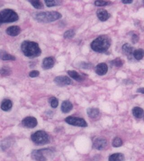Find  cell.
<instances>
[{
  "mask_svg": "<svg viewBox=\"0 0 144 161\" xmlns=\"http://www.w3.org/2000/svg\"><path fill=\"white\" fill-rule=\"evenodd\" d=\"M55 64V59L53 57H47L43 60L42 67L44 70L50 69L53 67Z\"/></svg>",
  "mask_w": 144,
  "mask_h": 161,
  "instance_id": "cell-11",
  "label": "cell"
},
{
  "mask_svg": "<svg viewBox=\"0 0 144 161\" xmlns=\"http://www.w3.org/2000/svg\"><path fill=\"white\" fill-rule=\"evenodd\" d=\"M110 64L113 66L117 67H120L123 66L124 62L120 58H117L114 59L111 61Z\"/></svg>",
  "mask_w": 144,
  "mask_h": 161,
  "instance_id": "cell-24",
  "label": "cell"
},
{
  "mask_svg": "<svg viewBox=\"0 0 144 161\" xmlns=\"http://www.w3.org/2000/svg\"><path fill=\"white\" fill-rule=\"evenodd\" d=\"M122 145H123V141L118 137H116L113 141L112 145L113 147H119Z\"/></svg>",
  "mask_w": 144,
  "mask_h": 161,
  "instance_id": "cell-29",
  "label": "cell"
},
{
  "mask_svg": "<svg viewBox=\"0 0 144 161\" xmlns=\"http://www.w3.org/2000/svg\"><path fill=\"white\" fill-rule=\"evenodd\" d=\"M109 2L104 1H96L95 2V5L97 6H103L109 5Z\"/></svg>",
  "mask_w": 144,
  "mask_h": 161,
  "instance_id": "cell-31",
  "label": "cell"
},
{
  "mask_svg": "<svg viewBox=\"0 0 144 161\" xmlns=\"http://www.w3.org/2000/svg\"><path fill=\"white\" fill-rule=\"evenodd\" d=\"M139 40V37L137 34H134L132 36V42L133 44H135Z\"/></svg>",
  "mask_w": 144,
  "mask_h": 161,
  "instance_id": "cell-34",
  "label": "cell"
},
{
  "mask_svg": "<svg viewBox=\"0 0 144 161\" xmlns=\"http://www.w3.org/2000/svg\"><path fill=\"white\" fill-rule=\"evenodd\" d=\"M75 32L73 29H69L65 32L64 34V38L66 39H71L74 37Z\"/></svg>",
  "mask_w": 144,
  "mask_h": 161,
  "instance_id": "cell-26",
  "label": "cell"
},
{
  "mask_svg": "<svg viewBox=\"0 0 144 161\" xmlns=\"http://www.w3.org/2000/svg\"><path fill=\"white\" fill-rule=\"evenodd\" d=\"M33 17L38 22L48 23L59 20L62 16L59 12L51 11L37 12L34 14Z\"/></svg>",
  "mask_w": 144,
  "mask_h": 161,
  "instance_id": "cell-3",
  "label": "cell"
},
{
  "mask_svg": "<svg viewBox=\"0 0 144 161\" xmlns=\"http://www.w3.org/2000/svg\"><path fill=\"white\" fill-rule=\"evenodd\" d=\"M21 49L23 54L30 59L39 57L42 54V50L38 43L33 41H23L21 45Z\"/></svg>",
  "mask_w": 144,
  "mask_h": 161,
  "instance_id": "cell-1",
  "label": "cell"
},
{
  "mask_svg": "<svg viewBox=\"0 0 144 161\" xmlns=\"http://www.w3.org/2000/svg\"><path fill=\"white\" fill-rule=\"evenodd\" d=\"M2 24L1 23V22H0V26H1V24Z\"/></svg>",
  "mask_w": 144,
  "mask_h": 161,
  "instance_id": "cell-37",
  "label": "cell"
},
{
  "mask_svg": "<svg viewBox=\"0 0 144 161\" xmlns=\"http://www.w3.org/2000/svg\"><path fill=\"white\" fill-rule=\"evenodd\" d=\"M68 74L71 78L76 80L78 82H82L84 80V77L82 76L79 73L75 70H69L68 71Z\"/></svg>",
  "mask_w": 144,
  "mask_h": 161,
  "instance_id": "cell-17",
  "label": "cell"
},
{
  "mask_svg": "<svg viewBox=\"0 0 144 161\" xmlns=\"http://www.w3.org/2000/svg\"><path fill=\"white\" fill-rule=\"evenodd\" d=\"M45 5L48 7H53L55 6H59L60 4V1L54 0H45Z\"/></svg>",
  "mask_w": 144,
  "mask_h": 161,
  "instance_id": "cell-27",
  "label": "cell"
},
{
  "mask_svg": "<svg viewBox=\"0 0 144 161\" xmlns=\"http://www.w3.org/2000/svg\"><path fill=\"white\" fill-rule=\"evenodd\" d=\"M12 107V102L9 99H4L1 105V109L3 111H8L11 109Z\"/></svg>",
  "mask_w": 144,
  "mask_h": 161,
  "instance_id": "cell-19",
  "label": "cell"
},
{
  "mask_svg": "<svg viewBox=\"0 0 144 161\" xmlns=\"http://www.w3.org/2000/svg\"><path fill=\"white\" fill-rule=\"evenodd\" d=\"M106 140L103 137H99L94 140L93 147L96 150H101L106 147Z\"/></svg>",
  "mask_w": 144,
  "mask_h": 161,
  "instance_id": "cell-10",
  "label": "cell"
},
{
  "mask_svg": "<svg viewBox=\"0 0 144 161\" xmlns=\"http://www.w3.org/2000/svg\"><path fill=\"white\" fill-rule=\"evenodd\" d=\"M65 121L68 124L78 127H86L87 126V124L86 121L83 119L79 117L69 116L67 117Z\"/></svg>",
  "mask_w": 144,
  "mask_h": 161,
  "instance_id": "cell-6",
  "label": "cell"
},
{
  "mask_svg": "<svg viewBox=\"0 0 144 161\" xmlns=\"http://www.w3.org/2000/svg\"><path fill=\"white\" fill-rule=\"evenodd\" d=\"M22 124L23 126L26 128L32 129L37 126L38 121L35 117L28 116L23 119Z\"/></svg>",
  "mask_w": 144,
  "mask_h": 161,
  "instance_id": "cell-9",
  "label": "cell"
},
{
  "mask_svg": "<svg viewBox=\"0 0 144 161\" xmlns=\"http://www.w3.org/2000/svg\"><path fill=\"white\" fill-rule=\"evenodd\" d=\"M49 102L50 103V106L53 108H56L59 104V101L55 97H51L49 100Z\"/></svg>",
  "mask_w": 144,
  "mask_h": 161,
  "instance_id": "cell-28",
  "label": "cell"
},
{
  "mask_svg": "<svg viewBox=\"0 0 144 161\" xmlns=\"http://www.w3.org/2000/svg\"><path fill=\"white\" fill-rule=\"evenodd\" d=\"M133 114L136 118H141L143 116L144 110L139 107H135L133 109Z\"/></svg>",
  "mask_w": 144,
  "mask_h": 161,
  "instance_id": "cell-22",
  "label": "cell"
},
{
  "mask_svg": "<svg viewBox=\"0 0 144 161\" xmlns=\"http://www.w3.org/2000/svg\"><path fill=\"white\" fill-rule=\"evenodd\" d=\"M87 113L91 118H95L97 117L100 113L99 109L95 108H90L87 109Z\"/></svg>",
  "mask_w": 144,
  "mask_h": 161,
  "instance_id": "cell-21",
  "label": "cell"
},
{
  "mask_svg": "<svg viewBox=\"0 0 144 161\" xmlns=\"http://www.w3.org/2000/svg\"><path fill=\"white\" fill-rule=\"evenodd\" d=\"M33 7L37 9H42L44 8L43 3L40 1L38 0H30L28 1Z\"/></svg>",
  "mask_w": 144,
  "mask_h": 161,
  "instance_id": "cell-25",
  "label": "cell"
},
{
  "mask_svg": "<svg viewBox=\"0 0 144 161\" xmlns=\"http://www.w3.org/2000/svg\"><path fill=\"white\" fill-rule=\"evenodd\" d=\"M18 18L16 12L11 9H4L0 11V22L2 24L14 22L17 21Z\"/></svg>",
  "mask_w": 144,
  "mask_h": 161,
  "instance_id": "cell-4",
  "label": "cell"
},
{
  "mask_svg": "<svg viewBox=\"0 0 144 161\" xmlns=\"http://www.w3.org/2000/svg\"><path fill=\"white\" fill-rule=\"evenodd\" d=\"M96 16L101 21H106L110 17V14L104 9H99L97 11Z\"/></svg>",
  "mask_w": 144,
  "mask_h": 161,
  "instance_id": "cell-13",
  "label": "cell"
},
{
  "mask_svg": "<svg viewBox=\"0 0 144 161\" xmlns=\"http://www.w3.org/2000/svg\"><path fill=\"white\" fill-rule=\"evenodd\" d=\"M109 161H125V157L121 153H114L109 156Z\"/></svg>",
  "mask_w": 144,
  "mask_h": 161,
  "instance_id": "cell-20",
  "label": "cell"
},
{
  "mask_svg": "<svg viewBox=\"0 0 144 161\" xmlns=\"http://www.w3.org/2000/svg\"><path fill=\"white\" fill-rule=\"evenodd\" d=\"M79 67L82 69H89L91 67H92V64H89V63H86L84 62H82L81 63H80Z\"/></svg>",
  "mask_w": 144,
  "mask_h": 161,
  "instance_id": "cell-32",
  "label": "cell"
},
{
  "mask_svg": "<svg viewBox=\"0 0 144 161\" xmlns=\"http://www.w3.org/2000/svg\"><path fill=\"white\" fill-rule=\"evenodd\" d=\"M134 57L137 60H140L144 57V51L143 49H139L134 50L133 53Z\"/></svg>",
  "mask_w": 144,
  "mask_h": 161,
  "instance_id": "cell-23",
  "label": "cell"
},
{
  "mask_svg": "<svg viewBox=\"0 0 144 161\" xmlns=\"http://www.w3.org/2000/svg\"><path fill=\"white\" fill-rule=\"evenodd\" d=\"M110 38L106 35H102L97 37L91 43V47L95 52L103 53L106 52L111 45Z\"/></svg>",
  "mask_w": 144,
  "mask_h": 161,
  "instance_id": "cell-2",
  "label": "cell"
},
{
  "mask_svg": "<svg viewBox=\"0 0 144 161\" xmlns=\"http://www.w3.org/2000/svg\"><path fill=\"white\" fill-rule=\"evenodd\" d=\"M11 70L7 67H3L0 69V74L3 76H8L10 75Z\"/></svg>",
  "mask_w": 144,
  "mask_h": 161,
  "instance_id": "cell-30",
  "label": "cell"
},
{
  "mask_svg": "<svg viewBox=\"0 0 144 161\" xmlns=\"http://www.w3.org/2000/svg\"><path fill=\"white\" fill-rule=\"evenodd\" d=\"M133 0H123L122 1V3L124 4H129L133 2Z\"/></svg>",
  "mask_w": 144,
  "mask_h": 161,
  "instance_id": "cell-35",
  "label": "cell"
},
{
  "mask_svg": "<svg viewBox=\"0 0 144 161\" xmlns=\"http://www.w3.org/2000/svg\"><path fill=\"white\" fill-rule=\"evenodd\" d=\"M122 51L124 54L128 57H131L133 53V47L129 44L126 43L122 46Z\"/></svg>",
  "mask_w": 144,
  "mask_h": 161,
  "instance_id": "cell-15",
  "label": "cell"
},
{
  "mask_svg": "<svg viewBox=\"0 0 144 161\" xmlns=\"http://www.w3.org/2000/svg\"><path fill=\"white\" fill-rule=\"evenodd\" d=\"M39 74H40L39 72L37 70H33L29 72V76L30 77L34 78V77H36L38 76Z\"/></svg>",
  "mask_w": 144,
  "mask_h": 161,
  "instance_id": "cell-33",
  "label": "cell"
},
{
  "mask_svg": "<svg viewBox=\"0 0 144 161\" xmlns=\"http://www.w3.org/2000/svg\"><path fill=\"white\" fill-rule=\"evenodd\" d=\"M31 139L34 144L38 145H46L50 142L49 136L43 130H39L33 134Z\"/></svg>",
  "mask_w": 144,
  "mask_h": 161,
  "instance_id": "cell-5",
  "label": "cell"
},
{
  "mask_svg": "<svg viewBox=\"0 0 144 161\" xmlns=\"http://www.w3.org/2000/svg\"><path fill=\"white\" fill-rule=\"evenodd\" d=\"M108 67L106 63H101L98 64L95 67V72L99 76H103L107 73Z\"/></svg>",
  "mask_w": 144,
  "mask_h": 161,
  "instance_id": "cell-12",
  "label": "cell"
},
{
  "mask_svg": "<svg viewBox=\"0 0 144 161\" xmlns=\"http://www.w3.org/2000/svg\"><path fill=\"white\" fill-rule=\"evenodd\" d=\"M73 104L70 101H65L62 103L61 109L64 113H68L73 109Z\"/></svg>",
  "mask_w": 144,
  "mask_h": 161,
  "instance_id": "cell-16",
  "label": "cell"
},
{
  "mask_svg": "<svg viewBox=\"0 0 144 161\" xmlns=\"http://www.w3.org/2000/svg\"><path fill=\"white\" fill-rule=\"evenodd\" d=\"M46 150L47 149H42L33 150L31 153V157L37 161H47V157L44 155Z\"/></svg>",
  "mask_w": 144,
  "mask_h": 161,
  "instance_id": "cell-7",
  "label": "cell"
},
{
  "mask_svg": "<svg viewBox=\"0 0 144 161\" xmlns=\"http://www.w3.org/2000/svg\"><path fill=\"white\" fill-rule=\"evenodd\" d=\"M21 32V28L17 26H11L6 29V33L11 36H17Z\"/></svg>",
  "mask_w": 144,
  "mask_h": 161,
  "instance_id": "cell-14",
  "label": "cell"
},
{
  "mask_svg": "<svg viewBox=\"0 0 144 161\" xmlns=\"http://www.w3.org/2000/svg\"><path fill=\"white\" fill-rule=\"evenodd\" d=\"M136 92L138 93H141L142 94H144V88H140L138 89Z\"/></svg>",
  "mask_w": 144,
  "mask_h": 161,
  "instance_id": "cell-36",
  "label": "cell"
},
{
  "mask_svg": "<svg viewBox=\"0 0 144 161\" xmlns=\"http://www.w3.org/2000/svg\"><path fill=\"white\" fill-rule=\"evenodd\" d=\"M55 83L58 86L64 87L71 84L70 78L66 76H59L56 77L54 80Z\"/></svg>",
  "mask_w": 144,
  "mask_h": 161,
  "instance_id": "cell-8",
  "label": "cell"
},
{
  "mask_svg": "<svg viewBox=\"0 0 144 161\" xmlns=\"http://www.w3.org/2000/svg\"><path fill=\"white\" fill-rule=\"evenodd\" d=\"M0 59L3 61L15 60L16 57L3 50H0Z\"/></svg>",
  "mask_w": 144,
  "mask_h": 161,
  "instance_id": "cell-18",
  "label": "cell"
}]
</instances>
